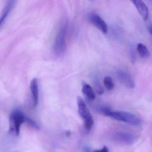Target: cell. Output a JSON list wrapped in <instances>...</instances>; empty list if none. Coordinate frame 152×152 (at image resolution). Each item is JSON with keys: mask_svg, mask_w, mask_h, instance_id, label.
<instances>
[{"mask_svg": "<svg viewBox=\"0 0 152 152\" xmlns=\"http://www.w3.org/2000/svg\"><path fill=\"white\" fill-rule=\"evenodd\" d=\"M100 113L104 116L111 117L114 120L128 123L134 126H139L141 124V119L136 115L122 111H113L108 107L103 106L98 108Z\"/></svg>", "mask_w": 152, "mask_h": 152, "instance_id": "obj_1", "label": "cell"}, {"mask_svg": "<svg viewBox=\"0 0 152 152\" xmlns=\"http://www.w3.org/2000/svg\"><path fill=\"white\" fill-rule=\"evenodd\" d=\"M68 29V23H64L61 24L54 41L53 50L55 55L61 57L64 54L66 49V36Z\"/></svg>", "mask_w": 152, "mask_h": 152, "instance_id": "obj_2", "label": "cell"}, {"mask_svg": "<svg viewBox=\"0 0 152 152\" xmlns=\"http://www.w3.org/2000/svg\"><path fill=\"white\" fill-rule=\"evenodd\" d=\"M78 113L84 121V127L87 131L91 130L93 125L94 120L83 99L78 97L77 99Z\"/></svg>", "mask_w": 152, "mask_h": 152, "instance_id": "obj_3", "label": "cell"}, {"mask_svg": "<svg viewBox=\"0 0 152 152\" xmlns=\"http://www.w3.org/2000/svg\"><path fill=\"white\" fill-rule=\"evenodd\" d=\"M26 117L22 112L15 110L11 113L10 119V131L17 136L20 134L21 125L26 121Z\"/></svg>", "mask_w": 152, "mask_h": 152, "instance_id": "obj_4", "label": "cell"}, {"mask_svg": "<svg viewBox=\"0 0 152 152\" xmlns=\"http://www.w3.org/2000/svg\"><path fill=\"white\" fill-rule=\"evenodd\" d=\"M111 139L119 144L132 145L137 140L138 136L132 132L120 131L113 133L111 136Z\"/></svg>", "mask_w": 152, "mask_h": 152, "instance_id": "obj_5", "label": "cell"}, {"mask_svg": "<svg viewBox=\"0 0 152 152\" xmlns=\"http://www.w3.org/2000/svg\"><path fill=\"white\" fill-rule=\"evenodd\" d=\"M88 21L103 34L107 33L108 27L105 21L96 13H91L87 16Z\"/></svg>", "mask_w": 152, "mask_h": 152, "instance_id": "obj_6", "label": "cell"}, {"mask_svg": "<svg viewBox=\"0 0 152 152\" xmlns=\"http://www.w3.org/2000/svg\"><path fill=\"white\" fill-rule=\"evenodd\" d=\"M117 78L121 83L128 88H133L135 87L134 79L129 73L124 70H120L117 71Z\"/></svg>", "mask_w": 152, "mask_h": 152, "instance_id": "obj_7", "label": "cell"}, {"mask_svg": "<svg viewBox=\"0 0 152 152\" xmlns=\"http://www.w3.org/2000/svg\"><path fill=\"white\" fill-rule=\"evenodd\" d=\"M135 6L139 14L142 17L145 22L148 20V10L146 4L142 0H130Z\"/></svg>", "mask_w": 152, "mask_h": 152, "instance_id": "obj_8", "label": "cell"}, {"mask_svg": "<svg viewBox=\"0 0 152 152\" xmlns=\"http://www.w3.org/2000/svg\"><path fill=\"white\" fill-rule=\"evenodd\" d=\"M30 89L34 105V107H36L38 105L39 102V85L38 80L36 78L33 79L31 81Z\"/></svg>", "mask_w": 152, "mask_h": 152, "instance_id": "obj_9", "label": "cell"}, {"mask_svg": "<svg viewBox=\"0 0 152 152\" xmlns=\"http://www.w3.org/2000/svg\"><path fill=\"white\" fill-rule=\"evenodd\" d=\"M82 92L90 101H93L96 99L95 92L90 85L83 83V84Z\"/></svg>", "mask_w": 152, "mask_h": 152, "instance_id": "obj_10", "label": "cell"}, {"mask_svg": "<svg viewBox=\"0 0 152 152\" xmlns=\"http://www.w3.org/2000/svg\"><path fill=\"white\" fill-rule=\"evenodd\" d=\"M13 4H14L12 2H9L6 6L5 9L2 12L1 15L0 16V28L5 23L7 18L10 13V11L12 10V8H13Z\"/></svg>", "mask_w": 152, "mask_h": 152, "instance_id": "obj_11", "label": "cell"}, {"mask_svg": "<svg viewBox=\"0 0 152 152\" xmlns=\"http://www.w3.org/2000/svg\"><path fill=\"white\" fill-rule=\"evenodd\" d=\"M137 51L141 57L148 58L150 56V52L147 47L142 43H138L137 45Z\"/></svg>", "mask_w": 152, "mask_h": 152, "instance_id": "obj_12", "label": "cell"}, {"mask_svg": "<svg viewBox=\"0 0 152 152\" xmlns=\"http://www.w3.org/2000/svg\"><path fill=\"white\" fill-rule=\"evenodd\" d=\"M92 81H93V85L95 87L96 92L97 94L99 95L103 94L104 92V90L97 76H96V75H93L92 76Z\"/></svg>", "mask_w": 152, "mask_h": 152, "instance_id": "obj_13", "label": "cell"}, {"mask_svg": "<svg viewBox=\"0 0 152 152\" xmlns=\"http://www.w3.org/2000/svg\"><path fill=\"white\" fill-rule=\"evenodd\" d=\"M104 83L106 88L107 90L111 91L113 90L114 86L113 79L110 76H106L104 79Z\"/></svg>", "mask_w": 152, "mask_h": 152, "instance_id": "obj_14", "label": "cell"}, {"mask_svg": "<svg viewBox=\"0 0 152 152\" xmlns=\"http://www.w3.org/2000/svg\"><path fill=\"white\" fill-rule=\"evenodd\" d=\"M93 152H108V149L107 147L104 146L100 150H94Z\"/></svg>", "mask_w": 152, "mask_h": 152, "instance_id": "obj_15", "label": "cell"}, {"mask_svg": "<svg viewBox=\"0 0 152 152\" xmlns=\"http://www.w3.org/2000/svg\"><path fill=\"white\" fill-rule=\"evenodd\" d=\"M83 150L84 151H86V152H90V151H91V149L88 146H85L83 147Z\"/></svg>", "mask_w": 152, "mask_h": 152, "instance_id": "obj_16", "label": "cell"}, {"mask_svg": "<svg viewBox=\"0 0 152 152\" xmlns=\"http://www.w3.org/2000/svg\"><path fill=\"white\" fill-rule=\"evenodd\" d=\"M66 136H70V132L68 131L67 132H66Z\"/></svg>", "mask_w": 152, "mask_h": 152, "instance_id": "obj_17", "label": "cell"}]
</instances>
